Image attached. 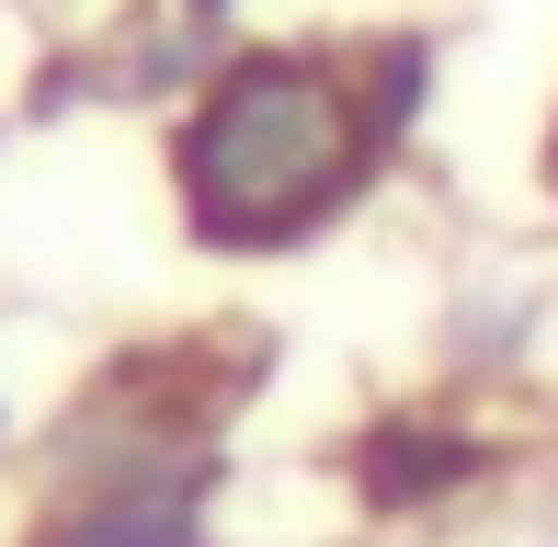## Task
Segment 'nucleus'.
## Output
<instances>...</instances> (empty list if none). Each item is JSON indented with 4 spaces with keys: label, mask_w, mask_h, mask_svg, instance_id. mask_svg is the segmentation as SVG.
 I'll list each match as a JSON object with an SVG mask.
<instances>
[{
    "label": "nucleus",
    "mask_w": 558,
    "mask_h": 547,
    "mask_svg": "<svg viewBox=\"0 0 558 547\" xmlns=\"http://www.w3.org/2000/svg\"><path fill=\"white\" fill-rule=\"evenodd\" d=\"M434 104V35H228L217 69L160 114L171 229L206 263H296L365 217Z\"/></svg>",
    "instance_id": "nucleus-1"
},
{
    "label": "nucleus",
    "mask_w": 558,
    "mask_h": 547,
    "mask_svg": "<svg viewBox=\"0 0 558 547\" xmlns=\"http://www.w3.org/2000/svg\"><path fill=\"white\" fill-rule=\"evenodd\" d=\"M501 479V434H478L468 411L445 400H399L376 422H353L342 434V490L365 525H411V513H445L468 502V490Z\"/></svg>",
    "instance_id": "nucleus-2"
},
{
    "label": "nucleus",
    "mask_w": 558,
    "mask_h": 547,
    "mask_svg": "<svg viewBox=\"0 0 558 547\" xmlns=\"http://www.w3.org/2000/svg\"><path fill=\"white\" fill-rule=\"evenodd\" d=\"M206 479H217V467L58 490V502L35 513V536H23V547H206Z\"/></svg>",
    "instance_id": "nucleus-3"
},
{
    "label": "nucleus",
    "mask_w": 558,
    "mask_h": 547,
    "mask_svg": "<svg viewBox=\"0 0 558 547\" xmlns=\"http://www.w3.org/2000/svg\"><path fill=\"white\" fill-rule=\"evenodd\" d=\"M536 206L558 217V92H547V114H536Z\"/></svg>",
    "instance_id": "nucleus-4"
},
{
    "label": "nucleus",
    "mask_w": 558,
    "mask_h": 547,
    "mask_svg": "<svg viewBox=\"0 0 558 547\" xmlns=\"http://www.w3.org/2000/svg\"><path fill=\"white\" fill-rule=\"evenodd\" d=\"M160 12H171V23H194L206 46H228V23H240V0H160Z\"/></svg>",
    "instance_id": "nucleus-5"
},
{
    "label": "nucleus",
    "mask_w": 558,
    "mask_h": 547,
    "mask_svg": "<svg viewBox=\"0 0 558 547\" xmlns=\"http://www.w3.org/2000/svg\"><path fill=\"white\" fill-rule=\"evenodd\" d=\"M0 445H12V400H0Z\"/></svg>",
    "instance_id": "nucleus-6"
}]
</instances>
